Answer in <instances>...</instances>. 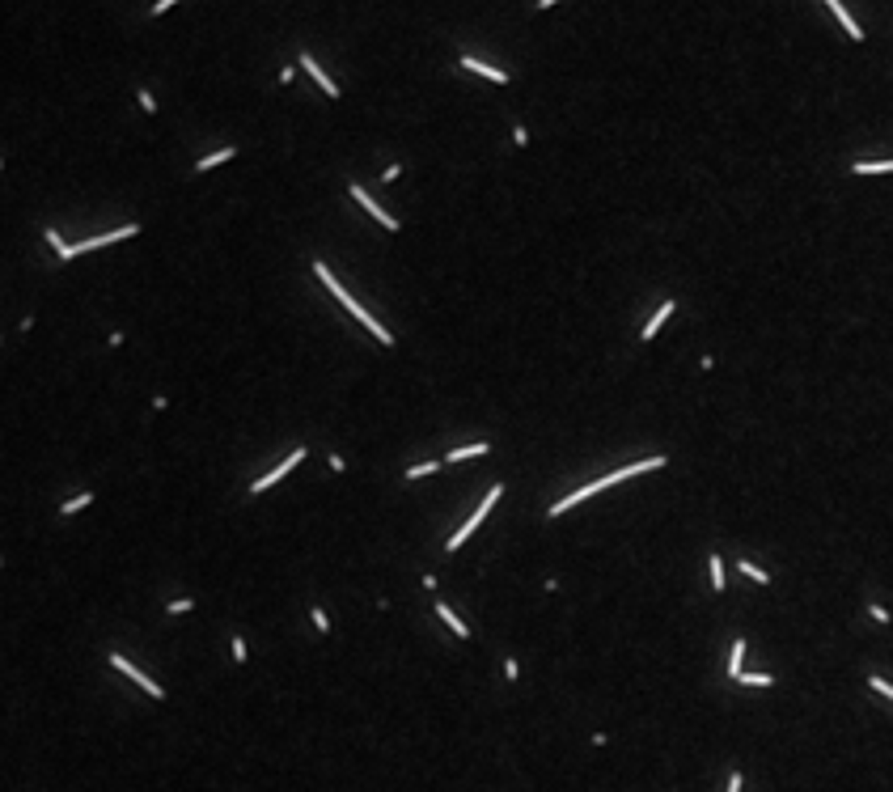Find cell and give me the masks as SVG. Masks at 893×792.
Returning <instances> with one entry per match:
<instances>
[{
    "label": "cell",
    "instance_id": "6da1fadb",
    "mask_svg": "<svg viewBox=\"0 0 893 792\" xmlns=\"http://www.w3.org/2000/svg\"><path fill=\"white\" fill-rule=\"evenodd\" d=\"M499 496H504V487H499V483H495V487H487V496H483V504L474 509V517H470V521H461V530H457V534H453V538L445 543L449 555H453V551H457V547H461V543H466V538H470V534H474V530L487 521V513H491V504H495Z\"/></svg>",
    "mask_w": 893,
    "mask_h": 792
},
{
    "label": "cell",
    "instance_id": "7a4b0ae2",
    "mask_svg": "<svg viewBox=\"0 0 893 792\" xmlns=\"http://www.w3.org/2000/svg\"><path fill=\"white\" fill-rule=\"evenodd\" d=\"M614 483H622V471H614V475H605V479H593L589 487H576L572 496H563V500H555V504H550V521H555V517H563L567 509H576L580 500H589V496H597V492H605V487H614Z\"/></svg>",
    "mask_w": 893,
    "mask_h": 792
},
{
    "label": "cell",
    "instance_id": "3957f363",
    "mask_svg": "<svg viewBox=\"0 0 893 792\" xmlns=\"http://www.w3.org/2000/svg\"><path fill=\"white\" fill-rule=\"evenodd\" d=\"M305 458H309V449H305V445H297V449H292V454H288V458H284V462H280L276 471H267L263 479H254V483H250V496H263L267 487H276V483H280V479H284V475H288L292 466H301Z\"/></svg>",
    "mask_w": 893,
    "mask_h": 792
},
{
    "label": "cell",
    "instance_id": "277c9868",
    "mask_svg": "<svg viewBox=\"0 0 893 792\" xmlns=\"http://www.w3.org/2000/svg\"><path fill=\"white\" fill-rule=\"evenodd\" d=\"M348 191H352V199H356V203H360V208H365L373 220H377V225H386L390 233H398V229H403V225H398V216H390V212H386V208H382V203H377V199H373V195L360 187V182H348Z\"/></svg>",
    "mask_w": 893,
    "mask_h": 792
},
{
    "label": "cell",
    "instance_id": "5b68a950",
    "mask_svg": "<svg viewBox=\"0 0 893 792\" xmlns=\"http://www.w3.org/2000/svg\"><path fill=\"white\" fill-rule=\"evenodd\" d=\"M136 233H140V225H123V229H110V233L85 237V242H76V246H72V259H76V254H89V250H102V246H114V242H127V237H136Z\"/></svg>",
    "mask_w": 893,
    "mask_h": 792
},
{
    "label": "cell",
    "instance_id": "8992f818",
    "mask_svg": "<svg viewBox=\"0 0 893 792\" xmlns=\"http://www.w3.org/2000/svg\"><path fill=\"white\" fill-rule=\"evenodd\" d=\"M110 666H114L119 674H127V678H131V682H136L140 691H148L153 699H165V691H161V687H157V682H153V678H148L144 670H136V666H131L127 657H119V653H110Z\"/></svg>",
    "mask_w": 893,
    "mask_h": 792
},
{
    "label": "cell",
    "instance_id": "52a82bcc",
    "mask_svg": "<svg viewBox=\"0 0 893 792\" xmlns=\"http://www.w3.org/2000/svg\"><path fill=\"white\" fill-rule=\"evenodd\" d=\"M314 271H318V280L326 284V292H331V297H335V301H339L343 309H348V305H356V297H352V292H348V288H343V284H339L335 276H331V267H326L322 259H314Z\"/></svg>",
    "mask_w": 893,
    "mask_h": 792
},
{
    "label": "cell",
    "instance_id": "ba28073f",
    "mask_svg": "<svg viewBox=\"0 0 893 792\" xmlns=\"http://www.w3.org/2000/svg\"><path fill=\"white\" fill-rule=\"evenodd\" d=\"M348 314H352V318H356V322H360V326H365L369 335H377V339H382L386 348H394V335H390V331H386V326H382V322H377V318H373V314H369V309L360 305V301H356V305H348Z\"/></svg>",
    "mask_w": 893,
    "mask_h": 792
},
{
    "label": "cell",
    "instance_id": "9c48e42d",
    "mask_svg": "<svg viewBox=\"0 0 893 792\" xmlns=\"http://www.w3.org/2000/svg\"><path fill=\"white\" fill-rule=\"evenodd\" d=\"M297 68H305V72H309V76H314V81L322 85V93H326V97H339V85H335V81H331V76L322 72V64H318V59H314L309 51H301V59H297Z\"/></svg>",
    "mask_w": 893,
    "mask_h": 792
},
{
    "label": "cell",
    "instance_id": "30bf717a",
    "mask_svg": "<svg viewBox=\"0 0 893 792\" xmlns=\"http://www.w3.org/2000/svg\"><path fill=\"white\" fill-rule=\"evenodd\" d=\"M461 68H466V72L487 76L491 85H508V72H504V68H491V64H483V59H474V55H461Z\"/></svg>",
    "mask_w": 893,
    "mask_h": 792
},
{
    "label": "cell",
    "instance_id": "8fae6325",
    "mask_svg": "<svg viewBox=\"0 0 893 792\" xmlns=\"http://www.w3.org/2000/svg\"><path fill=\"white\" fill-rule=\"evenodd\" d=\"M826 8H830V13H834V17H839V25H843V30H847V34H851V38H856V42H860V38H864V30H860V21H856V17H851V13H847V4H839V0H826Z\"/></svg>",
    "mask_w": 893,
    "mask_h": 792
},
{
    "label": "cell",
    "instance_id": "7c38bea8",
    "mask_svg": "<svg viewBox=\"0 0 893 792\" xmlns=\"http://www.w3.org/2000/svg\"><path fill=\"white\" fill-rule=\"evenodd\" d=\"M673 309H678V301H665V305H661V309L644 322V335H639V339H644V343H648V339H656V331L665 326V318H673Z\"/></svg>",
    "mask_w": 893,
    "mask_h": 792
},
{
    "label": "cell",
    "instance_id": "4fadbf2b",
    "mask_svg": "<svg viewBox=\"0 0 893 792\" xmlns=\"http://www.w3.org/2000/svg\"><path fill=\"white\" fill-rule=\"evenodd\" d=\"M661 466H665V454H652V458H644V462L622 466V479H635V475H644V471H661Z\"/></svg>",
    "mask_w": 893,
    "mask_h": 792
},
{
    "label": "cell",
    "instance_id": "5bb4252c",
    "mask_svg": "<svg viewBox=\"0 0 893 792\" xmlns=\"http://www.w3.org/2000/svg\"><path fill=\"white\" fill-rule=\"evenodd\" d=\"M229 157H237V148H216V153L199 157V161H195V170H199V174H208V170H216V165H220V161H229Z\"/></svg>",
    "mask_w": 893,
    "mask_h": 792
},
{
    "label": "cell",
    "instance_id": "9a60e30c",
    "mask_svg": "<svg viewBox=\"0 0 893 792\" xmlns=\"http://www.w3.org/2000/svg\"><path fill=\"white\" fill-rule=\"evenodd\" d=\"M483 454H491V445H487V441H478V445H461V449H453V454H445V462H466V458H483Z\"/></svg>",
    "mask_w": 893,
    "mask_h": 792
},
{
    "label": "cell",
    "instance_id": "2e32d148",
    "mask_svg": "<svg viewBox=\"0 0 893 792\" xmlns=\"http://www.w3.org/2000/svg\"><path fill=\"white\" fill-rule=\"evenodd\" d=\"M437 615H441V619H445L449 627H453V636H457V640H470V627H466V623H461V619H457V615L449 610L445 602H437Z\"/></svg>",
    "mask_w": 893,
    "mask_h": 792
},
{
    "label": "cell",
    "instance_id": "e0dca14e",
    "mask_svg": "<svg viewBox=\"0 0 893 792\" xmlns=\"http://www.w3.org/2000/svg\"><path fill=\"white\" fill-rule=\"evenodd\" d=\"M89 504H93V492H81V496L64 500V504H59V513H64V517H72V513H81V509H89Z\"/></svg>",
    "mask_w": 893,
    "mask_h": 792
},
{
    "label": "cell",
    "instance_id": "ac0fdd59",
    "mask_svg": "<svg viewBox=\"0 0 893 792\" xmlns=\"http://www.w3.org/2000/svg\"><path fill=\"white\" fill-rule=\"evenodd\" d=\"M741 657H745V640H733V653H728V678L733 682L741 678Z\"/></svg>",
    "mask_w": 893,
    "mask_h": 792
},
{
    "label": "cell",
    "instance_id": "d6986e66",
    "mask_svg": "<svg viewBox=\"0 0 893 792\" xmlns=\"http://www.w3.org/2000/svg\"><path fill=\"white\" fill-rule=\"evenodd\" d=\"M47 246H51V250H55V259H64V263H68V259H72V246H68V242H64V237H59V233H55V229H47Z\"/></svg>",
    "mask_w": 893,
    "mask_h": 792
},
{
    "label": "cell",
    "instance_id": "ffe728a7",
    "mask_svg": "<svg viewBox=\"0 0 893 792\" xmlns=\"http://www.w3.org/2000/svg\"><path fill=\"white\" fill-rule=\"evenodd\" d=\"M707 568H711V589L724 593V560L720 555H707Z\"/></svg>",
    "mask_w": 893,
    "mask_h": 792
},
{
    "label": "cell",
    "instance_id": "44dd1931",
    "mask_svg": "<svg viewBox=\"0 0 893 792\" xmlns=\"http://www.w3.org/2000/svg\"><path fill=\"white\" fill-rule=\"evenodd\" d=\"M856 174H893V161H856Z\"/></svg>",
    "mask_w": 893,
    "mask_h": 792
},
{
    "label": "cell",
    "instance_id": "7402d4cb",
    "mask_svg": "<svg viewBox=\"0 0 893 792\" xmlns=\"http://www.w3.org/2000/svg\"><path fill=\"white\" fill-rule=\"evenodd\" d=\"M741 572H745L750 581H758V585H771V577H767V572H762L758 564H750V560H741Z\"/></svg>",
    "mask_w": 893,
    "mask_h": 792
},
{
    "label": "cell",
    "instance_id": "603a6c76",
    "mask_svg": "<svg viewBox=\"0 0 893 792\" xmlns=\"http://www.w3.org/2000/svg\"><path fill=\"white\" fill-rule=\"evenodd\" d=\"M229 649H233V661H237V666H246V661H250V649H246V640H242V636H233V640H229Z\"/></svg>",
    "mask_w": 893,
    "mask_h": 792
},
{
    "label": "cell",
    "instance_id": "cb8c5ba5",
    "mask_svg": "<svg viewBox=\"0 0 893 792\" xmlns=\"http://www.w3.org/2000/svg\"><path fill=\"white\" fill-rule=\"evenodd\" d=\"M441 462H415V466H407V479H424V475H432Z\"/></svg>",
    "mask_w": 893,
    "mask_h": 792
},
{
    "label": "cell",
    "instance_id": "d4e9b609",
    "mask_svg": "<svg viewBox=\"0 0 893 792\" xmlns=\"http://www.w3.org/2000/svg\"><path fill=\"white\" fill-rule=\"evenodd\" d=\"M309 619H314L318 636H326V632H331V619H326V610H322V606H314V610H309Z\"/></svg>",
    "mask_w": 893,
    "mask_h": 792
},
{
    "label": "cell",
    "instance_id": "484cf974",
    "mask_svg": "<svg viewBox=\"0 0 893 792\" xmlns=\"http://www.w3.org/2000/svg\"><path fill=\"white\" fill-rule=\"evenodd\" d=\"M737 682H745V687H775V678H771V674H741Z\"/></svg>",
    "mask_w": 893,
    "mask_h": 792
},
{
    "label": "cell",
    "instance_id": "4316f807",
    "mask_svg": "<svg viewBox=\"0 0 893 792\" xmlns=\"http://www.w3.org/2000/svg\"><path fill=\"white\" fill-rule=\"evenodd\" d=\"M868 687H873V691H881L885 699H893V682H885V678H877V674H873V678H868Z\"/></svg>",
    "mask_w": 893,
    "mask_h": 792
},
{
    "label": "cell",
    "instance_id": "83f0119b",
    "mask_svg": "<svg viewBox=\"0 0 893 792\" xmlns=\"http://www.w3.org/2000/svg\"><path fill=\"white\" fill-rule=\"evenodd\" d=\"M191 606H195V602H191V598H174V602H170V606H165V610H170V615H187V610H191Z\"/></svg>",
    "mask_w": 893,
    "mask_h": 792
},
{
    "label": "cell",
    "instance_id": "f1b7e54d",
    "mask_svg": "<svg viewBox=\"0 0 893 792\" xmlns=\"http://www.w3.org/2000/svg\"><path fill=\"white\" fill-rule=\"evenodd\" d=\"M140 106H144V114H157V97L148 89H140Z\"/></svg>",
    "mask_w": 893,
    "mask_h": 792
},
{
    "label": "cell",
    "instance_id": "f546056e",
    "mask_svg": "<svg viewBox=\"0 0 893 792\" xmlns=\"http://www.w3.org/2000/svg\"><path fill=\"white\" fill-rule=\"evenodd\" d=\"M170 8H174V0H157V4L148 8V17H161V13H170Z\"/></svg>",
    "mask_w": 893,
    "mask_h": 792
},
{
    "label": "cell",
    "instance_id": "4dcf8cb0",
    "mask_svg": "<svg viewBox=\"0 0 893 792\" xmlns=\"http://www.w3.org/2000/svg\"><path fill=\"white\" fill-rule=\"evenodd\" d=\"M868 615H873V619H877V623H889V610H885V606H877V602H873V606H868Z\"/></svg>",
    "mask_w": 893,
    "mask_h": 792
},
{
    "label": "cell",
    "instance_id": "1f68e13d",
    "mask_svg": "<svg viewBox=\"0 0 893 792\" xmlns=\"http://www.w3.org/2000/svg\"><path fill=\"white\" fill-rule=\"evenodd\" d=\"M516 674H521V666L508 657V661H504V678H508V682H516Z\"/></svg>",
    "mask_w": 893,
    "mask_h": 792
},
{
    "label": "cell",
    "instance_id": "d6a6232c",
    "mask_svg": "<svg viewBox=\"0 0 893 792\" xmlns=\"http://www.w3.org/2000/svg\"><path fill=\"white\" fill-rule=\"evenodd\" d=\"M741 784H745V780H741V772H733V780H728V792H741Z\"/></svg>",
    "mask_w": 893,
    "mask_h": 792
}]
</instances>
